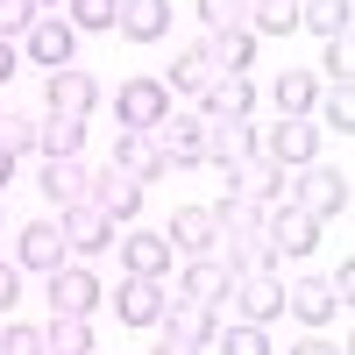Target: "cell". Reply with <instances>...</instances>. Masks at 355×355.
<instances>
[{"label": "cell", "instance_id": "1", "mask_svg": "<svg viewBox=\"0 0 355 355\" xmlns=\"http://www.w3.org/2000/svg\"><path fill=\"white\" fill-rule=\"evenodd\" d=\"M291 206H299V214H313L320 227L341 220V214H348V171L306 164V171H299V185H291Z\"/></svg>", "mask_w": 355, "mask_h": 355}, {"label": "cell", "instance_id": "2", "mask_svg": "<svg viewBox=\"0 0 355 355\" xmlns=\"http://www.w3.org/2000/svg\"><path fill=\"white\" fill-rule=\"evenodd\" d=\"M256 150L277 171H306V164H320V121H291L284 114L277 128H256Z\"/></svg>", "mask_w": 355, "mask_h": 355}, {"label": "cell", "instance_id": "3", "mask_svg": "<svg viewBox=\"0 0 355 355\" xmlns=\"http://www.w3.org/2000/svg\"><path fill=\"white\" fill-rule=\"evenodd\" d=\"M277 185H284V171L263 157V150H249V157L220 164V199H256V206H277Z\"/></svg>", "mask_w": 355, "mask_h": 355}, {"label": "cell", "instance_id": "4", "mask_svg": "<svg viewBox=\"0 0 355 355\" xmlns=\"http://www.w3.org/2000/svg\"><path fill=\"white\" fill-rule=\"evenodd\" d=\"M150 135H157V150H164V164H171V171L206 164V121H199V114H164Z\"/></svg>", "mask_w": 355, "mask_h": 355}, {"label": "cell", "instance_id": "5", "mask_svg": "<svg viewBox=\"0 0 355 355\" xmlns=\"http://www.w3.org/2000/svg\"><path fill=\"white\" fill-rule=\"evenodd\" d=\"M64 263H71V249H64V234H57V220H28V227H21V242H15V270L57 277Z\"/></svg>", "mask_w": 355, "mask_h": 355}, {"label": "cell", "instance_id": "6", "mask_svg": "<svg viewBox=\"0 0 355 355\" xmlns=\"http://www.w3.org/2000/svg\"><path fill=\"white\" fill-rule=\"evenodd\" d=\"M171 114V85L164 78H128L121 93H114V121L121 128H157Z\"/></svg>", "mask_w": 355, "mask_h": 355}, {"label": "cell", "instance_id": "7", "mask_svg": "<svg viewBox=\"0 0 355 355\" xmlns=\"http://www.w3.org/2000/svg\"><path fill=\"white\" fill-rule=\"evenodd\" d=\"M234 291V270L220 256H185V270H178V291L171 299H192V306H214L220 313V299Z\"/></svg>", "mask_w": 355, "mask_h": 355}, {"label": "cell", "instance_id": "8", "mask_svg": "<svg viewBox=\"0 0 355 355\" xmlns=\"http://www.w3.org/2000/svg\"><path fill=\"white\" fill-rule=\"evenodd\" d=\"M164 242H171V256H220V220H214V206H178Z\"/></svg>", "mask_w": 355, "mask_h": 355}, {"label": "cell", "instance_id": "9", "mask_svg": "<svg viewBox=\"0 0 355 355\" xmlns=\"http://www.w3.org/2000/svg\"><path fill=\"white\" fill-rule=\"evenodd\" d=\"M263 234H270V249H277V256H306V249L320 242V220L299 214L291 199H277V206H263Z\"/></svg>", "mask_w": 355, "mask_h": 355}, {"label": "cell", "instance_id": "10", "mask_svg": "<svg viewBox=\"0 0 355 355\" xmlns=\"http://www.w3.org/2000/svg\"><path fill=\"white\" fill-rule=\"evenodd\" d=\"M57 234H64L71 256H100V249L114 242V220L100 214L93 199H78V206H64V214H57Z\"/></svg>", "mask_w": 355, "mask_h": 355}, {"label": "cell", "instance_id": "11", "mask_svg": "<svg viewBox=\"0 0 355 355\" xmlns=\"http://www.w3.org/2000/svg\"><path fill=\"white\" fill-rule=\"evenodd\" d=\"M234 313L242 320H256V327H270V320L284 313V284H277V270H249V277H234Z\"/></svg>", "mask_w": 355, "mask_h": 355}, {"label": "cell", "instance_id": "12", "mask_svg": "<svg viewBox=\"0 0 355 355\" xmlns=\"http://www.w3.org/2000/svg\"><path fill=\"white\" fill-rule=\"evenodd\" d=\"M199 114H206V121H249V114H256V85L234 78V71H214V85L199 93Z\"/></svg>", "mask_w": 355, "mask_h": 355}, {"label": "cell", "instance_id": "13", "mask_svg": "<svg viewBox=\"0 0 355 355\" xmlns=\"http://www.w3.org/2000/svg\"><path fill=\"white\" fill-rule=\"evenodd\" d=\"M164 306H171V291L157 277H128L121 291H114V313H121L128 327H164Z\"/></svg>", "mask_w": 355, "mask_h": 355}, {"label": "cell", "instance_id": "14", "mask_svg": "<svg viewBox=\"0 0 355 355\" xmlns=\"http://www.w3.org/2000/svg\"><path fill=\"white\" fill-rule=\"evenodd\" d=\"M85 199H93V206H100V214H107L114 227L142 214V185H135L128 171H93V192H85Z\"/></svg>", "mask_w": 355, "mask_h": 355}, {"label": "cell", "instance_id": "15", "mask_svg": "<svg viewBox=\"0 0 355 355\" xmlns=\"http://www.w3.org/2000/svg\"><path fill=\"white\" fill-rule=\"evenodd\" d=\"M114 171H128L135 185H150V178H164V150H157V135L150 128H121V142H114Z\"/></svg>", "mask_w": 355, "mask_h": 355}, {"label": "cell", "instance_id": "16", "mask_svg": "<svg viewBox=\"0 0 355 355\" xmlns=\"http://www.w3.org/2000/svg\"><path fill=\"white\" fill-rule=\"evenodd\" d=\"M28 57H36V64H50V71H64L71 64V50H78V28L71 21H57V15H36V28H28Z\"/></svg>", "mask_w": 355, "mask_h": 355}, {"label": "cell", "instance_id": "17", "mask_svg": "<svg viewBox=\"0 0 355 355\" xmlns=\"http://www.w3.org/2000/svg\"><path fill=\"white\" fill-rule=\"evenodd\" d=\"M114 28L128 43H157L171 28V0H114Z\"/></svg>", "mask_w": 355, "mask_h": 355}, {"label": "cell", "instance_id": "18", "mask_svg": "<svg viewBox=\"0 0 355 355\" xmlns=\"http://www.w3.org/2000/svg\"><path fill=\"white\" fill-rule=\"evenodd\" d=\"M164 334L192 341V348H214V334H220V313H214V306H192V299H171V306H164Z\"/></svg>", "mask_w": 355, "mask_h": 355}, {"label": "cell", "instance_id": "19", "mask_svg": "<svg viewBox=\"0 0 355 355\" xmlns=\"http://www.w3.org/2000/svg\"><path fill=\"white\" fill-rule=\"evenodd\" d=\"M171 263H178V256H171L164 234H121V270H128V277H157V284H164Z\"/></svg>", "mask_w": 355, "mask_h": 355}, {"label": "cell", "instance_id": "20", "mask_svg": "<svg viewBox=\"0 0 355 355\" xmlns=\"http://www.w3.org/2000/svg\"><path fill=\"white\" fill-rule=\"evenodd\" d=\"M220 263L234 277H249V270H277V249H270V234L249 227V234H220Z\"/></svg>", "mask_w": 355, "mask_h": 355}, {"label": "cell", "instance_id": "21", "mask_svg": "<svg viewBox=\"0 0 355 355\" xmlns=\"http://www.w3.org/2000/svg\"><path fill=\"white\" fill-rule=\"evenodd\" d=\"M284 306L299 313L306 327H327L334 313H348V306L334 299V284H327V277H306V284H284Z\"/></svg>", "mask_w": 355, "mask_h": 355}, {"label": "cell", "instance_id": "22", "mask_svg": "<svg viewBox=\"0 0 355 355\" xmlns=\"http://www.w3.org/2000/svg\"><path fill=\"white\" fill-rule=\"evenodd\" d=\"M50 306H57V313H78V320H85V313L100 306V277H93V270H78V263H64V270L50 277Z\"/></svg>", "mask_w": 355, "mask_h": 355}, {"label": "cell", "instance_id": "23", "mask_svg": "<svg viewBox=\"0 0 355 355\" xmlns=\"http://www.w3.org/2000/svg\"><path fill=\"white\" fill-rule=\"evenodd\" d=\"M36 185H43L57 206H78L85 192H93V171H85L78 157H43V178H36Z\"/></svg>", "mask_w": 355, "mask_h": 355}, {"label": "cell", "instance_id": "24", "mask_svg": "<svg viewBox=\"0 0 355 355\" xmlns=\"http://www.w3.org/2000/svg\"><path fill=\"white\" fill-rule=\"evenodd\" d=\"M100 107V85L93 78H85V71H50V114H78V121H85V114H93Z\"/></svg>", "mask_w": 355, "mask_h": 355}, {"label": "cell", "instance_id": "25", "mask_svg": "<svg viewBox=\"0 0 355 355\" xmlns=\"http://www.w3.org/2000/svg\"><path fill=\"white\" fill-rule=\"evenodd\" d=\"M206 121V114H199ZM256 150V121H206V164H234Z\"/></svg>", "mask_w": 355, "mask_h": 355}, {"label": "cell", "instance_id": "26", "mask_svg": "<svg viewBox=\"0 0 355 355\" xmlns=\"http://www.w3.org/2000/svg\"><path fill=\"white\" fill-rule=\"evenodd\" d=\"M206 57H214V71L249 78V64H256V36H249V28H220V36H206Z\"/></svg>", "mask_w": 355, "mask_h": 355}, {"label": "cell", "instance_id": "27", "mask_svg": "<svg viewBox=\"0 0 355 355\" xmlns=\"http://www.w3.org/2000/svg\"><path fill=\"white\" fill-rule=\"evenodd\" d=\"M36 150L43 157H78L85 150V121H78V114H50V121H36Z\"/></svg>", "mask_w": 355, "mask_h": 355}, {"label": "cell", "instance_id": "28", "mask_svg": "<svg viewBox=\"0 0 355 355\" xmlns=\"http://www.w3.org/2000/svg\"><path fill=\"white\" fill-rule=\"evenodd\" d=\"M206 85H214V57H206V43H192V50H178L171 57V93H206Z\"/></svg>", "mask_w": 355, "mask_h": 355}, {"label": "cell", "instance_id": "29", "mask_svg": "<svg viewBox=\"0 0 355 355\" xmlns=\"http://www.w3.org/2000/svg\"><path fill=\"white\" fill-rule=\"evenodd\" d=\"M313 107H320V78H313V71H277V114L306 121Z\"/></svg>", "mask_w": 355, "mask_h": 355}, {"label": "cell", "instance_id": "30", "mask_svg": "<svg viewBox=\"0 0 355 355\" xmlns=\"http://www.w3.org/2000/svg\"><path fill=\"white\" fill-rule=\"evenodd\" d=\"M299 28V0H249V36H291Z\"/></svg>", "mask_w": 355, "mask_h": 355}, {"label": "cell", "instance_id": "31", "mask_svg": "<svg viewBox=\"0 0 355 355\" xmlns=\"http://www.w3.org/2000/svg\"><path fill=\"white\" fill-rule=\"evenodd\" d=\"M43 341H50V355H93V327H85L78 313H57L43 327Z\"/></svg>", "mask_w": 355, "mask_h": 355}, {"label": "cell", "instance_id": "32", "mask_svg": "<svg viewBox=\"0 0 355 355\" xmlns=\"http://www.w3.org/2000/svg\"><path fill=\"white\" fill-rule=\"evenodd\" d=\"M299 28H313V36H348V0H299Z\"/></svg>", "mask_w": 355, "mask_h": 355}, {"label": "cell", "instance_id": "33", "mask_svg": "<svg viewBox=\"0 0 355 355\" xmlns=\"http://www.w3.org/2000/svg\"><path fill=\"white\" fill-rule=\"evenodd\" d=\"M214 348H220V355H270V334H263L256 320H234V327L214 334Z\"/></svg>", "mask_w": 355, "mask_h": 355}, {"label": "cell", "instance_id": "34", "mask_svg": "<svg viewBox=\"0 0 355 355\" xmlns=\"http://www.w3.org/2000/svg\"><path fill=\"white\" fill-rule=\"evenodd\" d=\"M199 21H206V36H220V28H249V0H199Z\"/></svg>", "mask_w": 355, "mask_h": 355}, {"label": "cell", "instance_id": "35", "mask_svg": "<svg viewBox=\"0 0 355 355\" xmlns=\"http://www.w3.org/2000/svg\"><path fill=\"white\" fill-rule=\"evenodd\" d=\"M64 8H71V28H78V36L114 28V0H64Z\"/></svg>", "mask_w": 355, "mask_h": 355}, {"label": "cell", "instance_id": "36", "mask_svg": "<svg viewBox=\"0 0 355 355\" xmlns=\"http://www.w3.org/2000/svg\"><path fill=\"white\" fill-rule=\"evenodd\" d=\"M36 0H0V43H15V36H28V28H36Z\"/></svg>", "mask_w": 355, "mask_h": 355}, {"label": "cell", "instance_id": "37", "mask_svg": "<svg viewBox=\"0 0 355 355\" xmlns=\"http://www.w3.org/2000/svg\"><path fill=\"white\" fill-rule=\"evenodd\" d=\"M0 355H50V341H43V327H0Z\"/></svg>", "mask_w": 355, "mask_h": 355}, {"label": "cell", "instance_id": "38", "mask_svg": "<svg viewBox=\"0 0 355 355\" xmlns=\"http://www.w3.org/2000/svg\"><path fill=\"white\" fill-rule=\"evenodd\" d=\"M0 150L28 157V150H36V121H28V114H0Z\"/></svg>", "mask_w": 355, "mask_h": 355}, {"label": "cell", "instance_id": "39", "mask_svg": "<svg viewBox=\"0 0 355 355\" xmlns=\"http://www.w3.org/2000/svg\"><path fill=\"white\" fill-rule=\"evenodd\" d=\"M320 64H327L334 85H348V78H355V50H348V36H327V57H320Z\"/></svg>", "mask_w": 355, "mask_h": 355}, {"label": "cell", "instance_id": "40", "mask_svg": "<svg viewBox=\"0 0 355 355\" xmlns=\"http://www.w3.org/2000/svg\"><path fill=\"white\" fill-rule=\"evenodd\" d=\"M327 121H334V135L355 128V100H348V85H334V93H327Z\"/></svg>", "mask_w": 355, "mask_h": 355}, {"label": "cell", "instance_id": "41", "mask_svg": "<svg viewBox=\"0 0 355 355\" xmlns=\"http://www.w3.org/2000/svg\"><path fill=\"white\" fill-rule=\"evenodd\" d=\"M15 299H21V270L0 263V313H15Z\"/></svg>", "mask_w": 355, "mask_h": 355}, {"label": "cell", "instance_id": "42", "mask_svg": "<svg viewBox=\"0 0 355 355\" xmlns=\"http://www.w3.org/2000/svg\"><path fill=\"white\" fill-rule=\"evenodd\" d=\"M327 284H334V299H341V306H348V291H355V263H341V270H334V277H327Z\"/></svg>", "mask_w": 355, "mask_h": 355}, {"label": "cell", "instance_id": "43", "mask_svg": "<svg viewBox=\"0 0 355 355\" xmlns=\"http://www.w3.org/2000/svg\"><path fill=\"white\" fill-rule=\"evenodd\" d=\"M150 355H199V348H192V341H178V334H164V341H157Z\"/></svg>", "mask_w": 355, "mask_h": 355}, {"label": "cell", "instance_id": "44", "mask_svg": "<svg viewBox=\"0 0 355 355\" xmlns=\"http://www.w3.org/2000/svg\"><path fill=\"white\" fill-rule=\"evenodd\" d=\"M291 355H341V348H334V341H320V334H313V341H299V348H291Z\"/></svg>", "mask_w": 355, "mask_h": 355}, {"label": "cell", "instance_id": "45", "mask_svg": "<svg viewBox=\"0 0 355 355\" xmlns=\"http://www.w3.org/2000/svg\"><path fill=\"white\" fill-rule=\"evenodd\" d=\"M15 78V43H0V85Z\"/></svg>", "mask_w": 355, "mask_h": 355}, {"label": "cell", "instance_id": "46", "mask_svg": "<svg viewBox=\"0 0 355 355\" xmlns=\"http://www.w3.org/2000/svg\"><path fill=\"white\" fill-rule=\"evenodd\" d=\"M8 178H15V150H0V185H8Z\"/></svg>", "mask_w": 355, "mask_h": 355}, {"label": "cell", "instance_id": "47", "mask_svg": "<svg viewBox=\"0 0 355 355\" xmlns=\"http://www.w3.org/2000/svg\"><path fill=\"white\" fill-rule=\"evenodd\" d=\"M36 8H57V0H36Z\"/></svg>", "mask_w": 355, "mask_h": 355}, {"label": "cell", "instance_id": "48", "mask_svg": "<svg viewBox=\"0 0 355 355\" xmlns=\"http://www.w3.org/2000/svg\"><path fill=\"white\" fill-rule=\"evenodd\" d=\"M0 114H8V107H0Z\"/></svg>", "mask_w": 355, "mask_h": 355}]
</instances>
